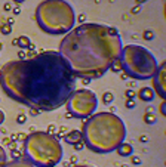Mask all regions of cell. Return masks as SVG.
I'll return each instance as SVG.
<instances>
[{"label": "cell", "instance_id": "obj_1", "mask_svg": "<svg viewBox=\"0 0 166 167\" xmlns=\"http://www.w3.org/2000/svg\"><path fill=\"white\" fill-rule=\"evenodd\" d=\"M0 83L9 98L37 111L61 108L76 90L74 74L55 50L6 62Z\"/></svg>", "mask_w": 166, "mask_h": 167}, {"label": "cell", "instance_id": "obj_2", "mask_svg": "<svg viewBox=\"0 0 166 167\" xmlns=\"http://www.w3.org/2000/svg\"><path fill=\"white\" fill-rule=\"evenodd\" d=\"M122 39L116 28L86 22L73 28L61 40L58 53L71 70L74 77L98 79L119 59Z\"/></svg>", "mask_w": 166, "mask_h": 167}, {"label": "cell", "instance_id": "obj_3", "mask_svg": "<svg viewBox=\"0 0 166 167\" xmlns=\"http://www.w3.org/2000/svg\"><path fill=\"white\" fill-rule=\"evenodd\" d=\"M83 142L96 154H108L117 150L126 138V127L122 118L113 113L92 114L83 124Z\"/></svg>", "mask_w": 166, "mask_h": 167}, {"label": "cell", "instance_id": "obj_4", "mask_svg": "<svg viewBox=\"0 0 166 167\" xmlns=\"http://www.w3.org/2000/svg\"><path fill=\"white\" fill-rule=\"evenodd\" d=\"M37 25L48 34H67L73 30L76 15L68 2L48 0L36 8Z\"/></svg>", "mask_w": 166, "mask_h": 167}, {"label": "cell", "instance_id": "obj_5", "mask_svg": "<svg viewBox=\"0 0 166 167\" xmlns=\"http://www.w3.org/2000/svg\"><path fill=\"white\" fill-rule=\"evenodd\" d=\"M24 150L28 161L36 167H55L62 158L59 139L48 132H33L27 136Z\"/></svg>", "mask_w": 166, "mask_h": 167}, {"label": "cell", "instance_id": "obj_6", "mask_svg": "<svg viewBox=\"0 0 166 167\" xmlns=\"http://www.w3.org/2000/svg\"><path fill=\"white\" fill-rule=\"evenodd\" d=\"M120 64L126 76L136 80H148L157 71V59L154 55L144 46L139 45H128L122 48L120 52Z\"/></svg>", "mask_w": 166, "mask_h": 167}, {"label": "cell", "instance_id": "obj_7", "mask_svg": "<svg viewBox=\"0 0 166 167\" xmlns=\"http://www.w3.org/2000/svg\"><path fill=\"white\" fill-rule=\"evenodd\" d=\"M98 107V99L92 90L79 89L74 90L67 101L68 114L77 118H89Z\"/></svg>", "mask_w": 166, "mask_h": 167}, {"label": "cell", "instance_id": "obj_8", "mask_svg": "<svg viewBox=\"0 0 166 167\" xmlns=\"http://www.w3.org/2000/svg\"><path fill=\"white\" fill-rule=\"evenodd\" d=\"M153 83H154V93H157L162 99L166 98V62L160 64L157 67L156 74L153 76Z\"/></svg>", "mask_w": 166, "mask_h": 167}, {"label": "cell", "instance_id": "obj_9", "mask_svg": "<svg viewBox=\"0 0 166 167\" xmlns=\"http://www.w3.org/2000/svg\"><path fill=\"white\" fill-rule=\"evenodd\" d=\"M64 141L67 142V144H70V145H77V144H82L83 142V136H82V132H79V130H71V132H68V133L64 136ZM85 144V142H83Z\"/></svg>", "mask_w": 166, "mask_h": 167}, {"label": "cell", "instance_id": "obj_10", "mask_svg": "<svg viewBox=\"0 0 166 167\" xmlns=\"http://www.w3.org/2000/svg\"><path fill=\"white\" fill-rule=\"evenodd\" d=\"M154 96H156V93H154V90L151 89V87H143L139 92H138V98L141 101H153L154 99Z\"/></svg>", "mask_w": 166, "mask_h": 167}, {"label": "cell", "instance_id": "obj_11", "mask_svg": "<svg viewBox=\"0 0 166 167\" xmlns=\"http://www.w3.org/2000/svg\"><path fill=\"white\" fill-rule=\"evenodd\" d=\"M117 154L120 155V157H130L132 155V151H133V148H132V145H129V144H120L119 147H117Z\"/></svg>", "mask_w": 166, "mask_h": 167}, {"label": "cell", "instance_id": "obj_12", "mask_svg": "<svg viewBox=\"0 0 166 167\" xmlns=\"http://www.w3.org/2000/svg\"><path fill=\"white\" fill-rule=\"evenodd\" d=\"M5 167H36V166L31 164L28 160H14L11 163H6Z\"/></svg>", "mask_w": 166, "mask_h": 167}, {"label": "cell", "instance_id": "obj_13", "mask_svg": "<svg viewBox=\"0 0 166 167\" xmlns=\"http://www.w3.org/2000/svg\"><path fill=\"white\" fill-rule=\"evenodd\" d=\"M14 45H18L21 49H28L31 43H30V39L27 36H19L18 39L14 42Z\"/></svg>", "mask_w": 166, "mask_h": 167}, {"label": "cell", "instance_id": "obj_14", "mask_svg": "<svg viewBox=\"0 0 166 167\" xmlns=\"http://www.w3.org/2000/svg\"><path fill=\"white\" fill-rule=\"evenodd\" d=\"M8 163V155L6 151L3 150V147H0V167H5Z\"/></svg>", "mask_w": 166, "mask_h": 167}, {"label": "cell", "instance_id": "obj_15", "mask_svg": "<svg viewBox=\"0 0 166 167\" xmlns=\"http://www.w3.org/2000/svg\"><path fill=\"white\" fill-rule=\"evenodd\" d=\"M111 70L114 71V73H119L120 70H122V64H120V59H116L113 64H111Z\"/></svg>", "mask_w": 166, "mask_h": 167}, {"label": "cell", "instance_id": "obj_16", "mask_svg": "<svg viewBox=\"0 0 166 167\" xmlns=\"http://www.w3.org/2000/svg\"><path fill=\"white\" fill-rule=\"evenodd\" d=\"M144 120H146V123H148V124H153V123L156 121V117H154L151 113H147V114L144 116Z\"/></svg>", "mask_w": 166, "mask_h": 167}, {"label": "cell", "instance_id": "obj_17", "mask_svg": "<svg viewBox=\"0 0 166 167\" xmlns=\"http://www.w3.org/2000/svg\"><path fill=\"white\" fill-rule=\"evenodd\" d=\"M0 31L3 34H11V31H12V27L9 25V24H5V25H2L0 27Z\"/></svg>", "mask_w": 166, "mask_h": 167}, {"label": "cell", "instance_id": "obj_18", "mask_svg": "<svg viewBox=\"0 0 166 167\" xmlns=\"http://www.w3.org/2000/svg\"><path fill=\"white\" fill-rule=\"evenodd\" d=\"M102 101H104V104H110L111 101H113V93L105 92V93H104V96H102Z\"/></svg>", "mask_w": 166, "mask_h": 167}, {"label": "cell", "instance_id": "obj_19", "mask_svg": "<svg viewBox=\"0 0 166 167\" xmlns=\"http://www.w3.org/2000/svg\"><path fill=\"white\" fill-rule=\"evenodd\" d=\"M130 157H132V163L133 164H141V160L138 157H133V155H130Z\"/></svg>", "mask_w": 166, "mask_h": 167}, {"label": "cell", "instance_id": "obj_20", "mask_svg": "<svg viewBox=\"0 0 166 167\" xmlns=\"http://www.w3.org/2000/svg\"><path fill=\"white\" fill-rule=\"evenodd\" d=\"M126 96H128V101H129V99H132V98L135 96V93H133L132 90H126Z\"/></svg>", "mask_w": 166, "mask_h": 167}, {"label": "cell", "instance_id": "obj_21", "mask_svg": "<svg viewBox=\"0 0 166 167\" xmlns=\"http://www.w3.org/2000/svg\"><path fill=\"white\" fill-rule=\"evenodd\" d=\"M160 113L165 116V113H166V105H165V102H162V105H160Z\"/></svg>", "mask_w": 166, "mask_h": 167}, {"label": "cell", "instance_id": "obj_22", "mask_svg": "<svg viewBox=\"0 0 166 167\" xmlns=\"http://www.w3.org/2000/svg\"><path fill=\"white\" fill-rule=\"evenodd\" d=\"M17 121H18L19 124H21V123H24V121H25V116H18Z\"/></svg>", "mask_w": 166, "mask_h": 167}, {"label": "cell", "instance_id": "obj_23", "mask_svg": "<svg viewBox=\"0 0 166 167\" xmlns=\"http://www.w3.org/2000/svg\"><path fill=\"white\" fill-rule=\"evenodd\" d=\"M133 105H135V104H133V101L132 99L126 102V107H128V108H133Z\"/></svg>", "mask_w": 166, "mask_h": 167}, {"label": "cell", "instance_id": "obj_24", "mask_svg": "<svg viewBox=\"0 0 166 167\" xmlns=\"http://www.w3.org/2000/svg\"><path fill=\"white\" fill-rule=\"evenodd\" d=\"M3 121H5V113H3V111L0 110V124H2Z\"/></svg>", "mask_w": 166, "mask_h": 167}, {"label": "cell", "instance_id": "obj_25", "mask_svg": "<svg viewBox=\"0 0 166 167\" xmlns=\"http://www.w3.org/2000/svg\"><path fill=\"white\" fill-rule=\"evenodd\" d=\"M83 145H85V144L82 142V144H77V145H74V148H76V150H82V148H83Z\"/></svg>", "mask_w": 166, "mask_h": 167}, {"label": "cell", "instance_id": "obj_26", "mask_svg": "<svg viewBox=\"0 0 166 167\" xmlns=\"http://www.w3.org/2000/svg\"><path fill=\"white\" fill-rule=\"evenodd\" d=\"M30 113H31V116H37V114H39L37 110H30Z\"/></svg>", "mask_w": 166, "mask_h": 167}, {"label": "cell", "instance_id": "obj_27", "mask_svg": "<svg viewBox=\"0 0 166 167\" xmlns=\"http://www.w3.org/2000/svg\"><path fill=\"white\" fill-rule=\"evenodd\" d=\"M5 9H6V11H9V9H11V5H9V3H6V5H5Z\"/></svg>", "mask_w": 166, "mask_h": 167}, {"label": "cell", "instance_id": "obj_28", "mask_svg": "<svg viewBox=\"0 0 166 167\" xmlns=\"http://www.w3.org/2000/svg\"><path fill=\"white\" fill-rule=\"evenodd\" d=\"M70 167H91V166H82V164H76V166H70Z\"/></svg>", "mask_w": 166, "mask_h": 167}, {"label": "cell", "instance_id": "obj_29", "mask_svg": "<svg viewBox=\"0 0 166 167\" xmlns=\"http://www.w3.org/2000/svg\"><path fill=\"white\" fill-rule=\"evenodd\" d=\"M0 50H2V43H0Z\"/></svg>", "mask_w": 166, "mask_h": 167}]
</instances>
